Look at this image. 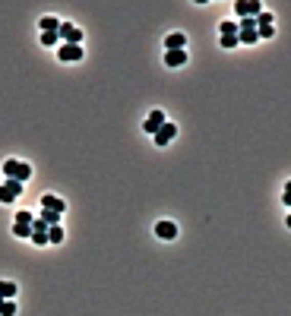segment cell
Returning <instances> with one entry per match:
<instances>
[{"mask_svg": "<svg viewBox=\"0 0 291 316\" xmlns=\"http://www.w3.org/2000/svg\"><path fill=\"white\" fill-rule=\"evenodd\" d=\"M4 174H7V180H29L32 177V168H29V164L26 161H19V158H7L4 161Z\"/></svg>", "mask_w": 291, "mask_h": 316, "instance_id": "1", "label": "cell"}, {"mask_svg": "<svg viewBox=\"0 0 291 316\" xmlns=\"http://www.w3.org/2000/svg\"><path fill=\"white\" fill-rule=\"evenodd\" d=\"M57 38H64V45H79V41H82V32H79L76 26H70V23H60Z\"/></svg>", "mask_w": 291, "mask_h": 316, "instance_id": "2", "label": "cell"}, {"mask_svg": "<svg viewBox=\"0 0 291 316\" xmlns=\"http://www.w3.org/2000/svg\"><path fill=\"white\" fill-rule=\"evenodd\" d=\"M234 13L238 16H244V19H250L253 13H263V4H257V0H238V4H234Z\"/></svg>", "mask_w": 291, "mask_h": 316, "instance_id": "3", "label": "cell"}, {"mask_svg": "<svg viewBox=\"0 0 291 316\" xmlns=\"http://www.w3.org/2000/svg\"><path fill=\"white\" fill-rule=\"evenodd\" d=\"M82 57H86L82 45H60V60H64V64H76V60H82Z\"/></svg>", "mask_w": 291, "mask_h": 316, "instance_id": "4", "label": "cell"}, {"mask_svg": "<svg viewBox=\"0 0 291 316\" xmlns=\"http://www.w3.org/2000/svg\"><path fill=\"white\" fill-rule=\"evenodd\" d=\"M174 136H177V127H174L171 120H165V123H161V127L155 130V145H168Z\"/></svg>", "mask_w": 291, "mask_h": 316, "instance_id": "5", "label": "cell"}, {"mask_svg": "<svg viewBox=\"0 0 291 316\" xmlns=\"http://www.w3.org/2000/svg\"><path fill=\"white\" fill-rule=\"evenodd\" d=\"M19 193H23V183L19 180H7L4 187H0V202H13Z\"/></svg>", "mask_w": 291, "mask_h": 316, "instance_id": "6", "label": "cell"}, {"mask_svg": "<svg viewBox=\"0 0 291 316\" xmlns=\"http://www.w3.org/2000/svg\"><path fill=\"white\" fill-rule=\"evenodd\" d=\"M161 123H165V114H161V111L155 108V111H149V117H146L142 130H146V133H149V136H155V130H158Z\"/></svg>", "mask_w": 291, "mask_h": 316, "instance_id": "7", "label": "cell"}, {"mask_svg": "<svg viewBox=\"0 0 291 316\" xmlns=\"http://www.w3.org/2000/svg\"><path fill=\"white\" fill-rule=\"evenodd\" d=\"M41 209H45V212H57V215H64V209H67V202H64L60 196H54V193H48V196L41 199Z\"/></svg>", "mask_w": 291, "mask_h": 316, "instance_id": "8", "label": "cell"}, {"mask_svg": "<svg viewBox=\"0 0 291 316\" xmlns=\"http://www.w3.org/2000/svg\"><path fill=\"white\" fill-rule=\"evenodd\" d=\"M165 48H168V51H187V35L171 32L168 38H165Z\"/></svg>", "mask_w": 291, "mask_h": 316, "instance_id": "9", "label": "cell"}, {"mask_svg": "<svg viewBox=\"0 0 291 316\" xmlns=\"http://www.w3.org/2000/svg\"><path fill=\"white\" fill-rule=\"evenodd\" d=\"M155 234H158L161 240H174V237H177V225H174V221H158Z\"/></svg>", "mask_w": 291, "mask_h": 316, "instance_id": "10", "label": "cell"}, {"mask_svg": "<svg viewBox=\"0 0 291 316\" xmlns=\"http://www.w3.org/2000/svg\"><path fill=\"white\" fill-rule=\"evenodd\" d=\"M165 64H168V67L187 64V51H165Z\"/></svg>", "mask_w": 291, "mask_h": 316, "instance_id": "11", "label": "cell"}, {"mask_svg": "<svg viewBox=\"0 0 291 316\" xmlns=\"http://www.w3.org/2000/svg\"><path fill=\"white\" fill-rule=\"evenodd\" d=\"M16 297V285L13 282H0V301H13Z\"/></svg>", "mask_w": 291, "mask_h": 316, "instance_id": "12", "label": "cell"}, {"mask_svg": "<svg viewBox=\"0 0 291 316\" xmlns=\"http://www.w3.org/2000/svg\"><path fill=\"white\" fill-rule=\"evenodd\" d=\"M60 240H64V228L60 225H51L48 228V244H60Z\"/></svg>", "mask_w": 291, "mask_h": 316, "instance_id": "13", "label": "cell"}, {"mask_svg": "<svg viewBox=\"0 0 291 316\" xmlns=\"http://www.w3.org/2000/svg\"><path fill=\"white\" fill-rule=\"evenodd\" d=\"M57 29H60L57 16H45V19H41V32H57Z\"/></svg>", "mask_w": 291, "mask_h": 316, "instance_id": "14", "label": "cell"}, {"mask_svg": "<svg viewBox=\"0 0 291 316\" xmlns=\"http://www.w3.org/2000/svg\"><path fill=\"white\" fill-rule=\"evenodd\" d=\"M238 41H244V45H257L260 38H257V29H250V32H238Z\"/></svg>", "mask_w": 291, "mask_h": 316, "instance_id": "15", "label": "cell"}, {"mask_svg": "<svg viewBox=\"0 0 291 316\" xmlns=\"http://www.w3.org/2000/svg\"><path fill=\"white\" fill-rule=\"evenodd\" d=\"M218 32H222V38H228V35H238V23H222V26H218Z\"/></svg>", "mask_w": 291, "mask_h": 316, "instance_id": "16", "label": "cell"}, {"mask_svg": "<svg viewBox=\"0 0 291 316\" xmlns=\"http://www.w3.org/2000/svg\"><path fill=\"white\" fill-rule=\"evenodd\" d=\"M0 316H16V304L13 301H0Z\"/></svg>", "mask_w": 291, "mask_h": 316, "instance_id": "17", "label": "cell"}, {"mask_svg": "<svg viewBox=\"0 0 291 316\" xmlns=\"http://www.w3.org/2000/svg\"><path fill=\"white\" fill-rule=\"evenodd\" d=\"M29 240H32L35 247H48V234H41V231H32V237H29Z\"/></svg>", "mask_w": 291, "mask_h": 316, "instance_id": "18", "label": "cell"}, {"mask_svg": "<svg viewBox=\"0 0 291 316\" xmlns=\"http://www.w3.org/2000/svg\"><path fill=\"white\" fill-rule=\"evenodd\" d=\"M60 38H57V32H41V45H48V48H54Z\"/></svg>", "mask_w": 291, "mask_h": 316, "instance_id": "19", "label": "cell"}, {"mask_svg": "<svg viewBox=\"0 0 291 316\" xmlns=\"http://www.w3.org/2000/svg\"><path fill=\"white\" fill-rule=\"evenodd\" d=\"M41 221H45L48 228H51V225H60V215H57V212H41Z\"/></svg>", "mask_w": 291, "mask_h": 316, "instance_id": "20", "label": "cell"}, {"mask_svg": "<svg viewBox=\"0 0 291 316\" xmlns=\"http://www.w3.org/2000/svg\"><path fill=\"white\" fill-rule=\"evenodd\" d=\"M13 234L16 237H32V225H13Z\"/></svg>", "mask_w": 291, "mask_h": 316, "instance_id": "21", "label": "cell"}, {"mask_svg": "<svg viewBox=\"0 0 291 316\" xmlns=\"http://www.w3.org/2000/svg\"><path fill=\"white\" fill-rule=\"evenodd\" d=\"M32 221H35L32 212H16V225H32Z\"/></svg>", "mask_w": 291, "mask_h": 316, "instance_id": "22", "label": "cell"}, {"mask_svg": "<svg viewBox=\"0 0 291 316\" xmlns=\"http://www.w3.org/2000/svg\"><path fill=\"white\" fill-rule=\"evenodd\" d=\"M250 29H257V19H241V29H238V32H250Z\"/></svg>", "mask_w": 291, "mask_h": 316, "instance_id": "23", "label": "cell"}, {"mask_svg": "<svg viewBox=\"0 0 291 316\" xmlns=\"http://www.w3.org/2000/svg\"><path fill=\"white\" fill-rule=\"evenodd\" d=\"M238 45V35H228V38H222V48H234Z\"/></svg>", "mask_w": 291, "mask_h": 316, "instance_id": "24", "label": "cell"}]
</instances>
